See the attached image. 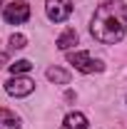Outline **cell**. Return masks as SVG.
<instances>
[{
	"label": "cell",
	"mask_w": 127,
	"mask_h": 129,
	"mask_svg": "<svg viewBox=\"0 0 127 129\" xmlns=\"http://www.w3.org/2000/svg\"><path fill=\"white\" fill-rule=\"evenodd\" d=\"M125 30H127V5L122 0H107V3L97 5L92 22H90V32L97 42L115 45L125 37Z\"/></svg>",
	"instance_id": "obj_1"
},
{
	"label": "cell",
	"mask_w": 127,
	"mask_h": 129,
	"mask_svg": "<svg viewBox=\"0 0 127 129\" xmlns=\"http://www.w3.org/2000/svg\"><path fill=\"white\" fill-rule=\"evenodd\" d=\"M67 62L75 64V70L82 72V75H92V72H102L105 64L95 60L90 52H67Z\"/></svg>",
	"instance_id": "obj_2"
},
{
	"label": "cell",
	"mask_w": 127,
	"mask_h": 129,
	"mask_svg": "<svg viewBox=\"0 0 127 129\" xmlns=\"http://www.w3.org/2000/svg\"><path fill=\"white\" fill-rule=\"evenodd\" d=\"M3 17H5L10 25H23V22H28V20H30V5H28L25 0H15V3L5 5Z\"/></svg>",
	"instance_id": "obj_3"
},
{
	"label": "cell",
	"mask_w": 127,
	"mask_h": 129,
	"mask_svg": "<svg viewBox=\"0 0 127 129\" xmlns=\"http://www.w3.org/2000/svg\"><path fill=\"white\" fill-rule=\"evenodd\" d=\"M45 13L52 22H65L72 13V0H45Z\"/></svg>",
	"instance_id": "obj_4"
},
{
	"label": "cell",
	"mask_w": 127,
	"mask_h": 129,
	"mask_svg": "<svg viewBox=\"0 0 127 129\" xmlns=\"http://www.w3.org/2000/svg\"><path fill=\"white\" fill-rule=\"evenodd\" d=\"M35 89V82L30 77H20V75H13L10 80L5 82V92L13 97H28Z\"/></svg>",
	"instance_id": "obj_5"
},
{
	"label": "cell",
	"mask_w": 127,
	"mask_h": 129,
	"mask_svg": "<svg viewBox=\"0 0 127 129\" xmlns=\"http://www.w3.org/2000/svg\"><path fill=\"white\" fill-rule=\"evenodd\" d=\"M60 129H87V117L82 112H70L62 119V127Z\"/></svg>",
	"instance_id": "obj_6"
},
{
	"label": "cell",
	"mask_w": 127,
	"mask_h": 129,
	"mask_svg": "<svg viewBox=\"0 0 127 129\" xmlns=\"http://www.w3.org/2000/svg\"><path fill=\"white\" fill-rule=\"evenodd\" d=\"M72 45H77V32L72 30V27H67V30L57 37V50H65V52H67Z\"/></svg>",
	"instance_id": "obj_7"
},
{
	"label": "cell",
	"mask_w": 127,
	"mask_h": 129,
	"mask_svg": "<svg viewBox=\"0 0 127 129\" xmlns=\"http://www.w3.org/2000/svg\"><path fill=\"white\" fill-rule=\"evenodd\" d=\"M17 127H20V119L10 109L0 107V129H17Z\"/></svg>",
	"instance_id": "obj_8"
},
{
	"label": "cell",
	"mask_w": 127,
	"mask_h": 129,
	"mask_svg": "<svg viewBox=\"0 0 127 129\" xmlns=\"http://www.w3.org/2000/svg\"><path fill=\"white\" fill-rule=\"evenodd\" d=\"M45 75H48V80L55 82V84H67V82H70V72H67V70H60V67H50Z\"/></svg>",
	"instance_id": "obj_9"
},
{
	"label": "cell",
	"mask_w": 127,
	"mask_h": 129,
	"mask_svg": "<svg viewBox=\"0 0 127 129\" xmlns=\"http://www.w3.org/2000/svg\"><path fill=\"white\" fill-rule=\"evenodd\" d=\"M30 70H32V64L28 62V60H17V62L10 64V72H13V75H25V72H30Z\"/></svg>",
	"instance_id": "obj_10"
},
{
	"label": "cell",
	"mask_w": 127,
	"mask_h": 129,
	"mask_svg": "<svg viewBox=\"0 0 127 129\" xmlns=\"http://www.w3.org/2000/svg\"><path fill=\"white\" fill-rule=\"evenodd\" d=\"M25 45H28L25 35H13V37H10V47H13V50H23Z\"/></svg>",
	"instance_id": "obj_11"
},
{
	"label": "cell",
	"mask_w": 127,
	"mask_h": 129,
	"mask_svg": "<svg viewBox=\"0 0 127 129\" xmlns=\"http://www.w3.org/2000/svg\"><path fill=\"white\" fill-rule=\"evenodd\" d=\"M3 64H5V55L0 52V67H3Z\"/></svg>",
	"instance_id": "obj_12"
},
{
	"label": "cell",
	"mask_w": 127,
	"mask_h": 129,
	"mask_svg": "<svg viewBox=\"0 0 127 129\" xmlns=\"http://www.w3.org/2000/svg\"><path fill=\"white\" fill-rule=\"evenodd\" d=\"M0 8H3V0H0Z\"/></svg>",
	"instance_id": "obj_13"
}]
</instances>
